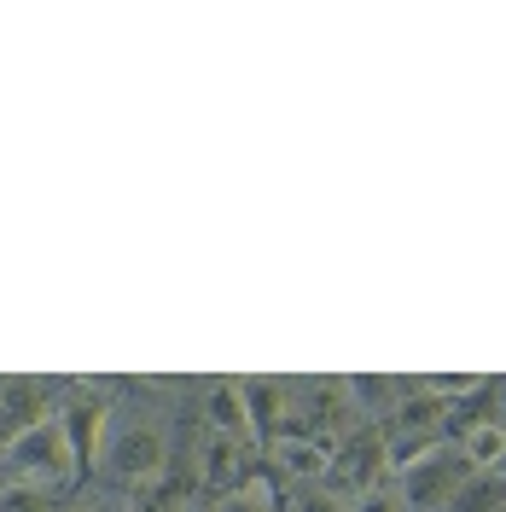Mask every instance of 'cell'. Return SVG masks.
Returning <instances> with one entry per match:
<instances>
[{"label":"cell","mask_w":506,"mask_h":512,"mask_svg":"<svg viewBox=\"0 0 506 512\" xmlns=\"http://www.w3.org/2000/svg\"><path fill=\"white\" fill-rule=\"evenodd\" d=\"M99 466H105V478L128 483V489H146L169 466V431L146 414H111L105 443H99Z\"/></svg>","instance_id":"6da1fadb"},{"label":"cell","mask_w":506,"mask_h":512,"mask_svg":"<svg viewBox=\"0 0 506 512\" xmlns=\"http://www.w3.org/2000/svg\"><path fill=\"white\" fill-rule=\"evenodd\" d=\"M0 466H6V478L12 483H35V489H59L70 483L82 466H76V448L64 437V425L53 414L30 425V431H18L12 443L0 448Z\"/></svg>","instance_id":"7a4b0ae2"},{"label":"cell","mask_w":506,"mask_h":512,"mask_svg":"<svg viewBox=\"0 0 506 512\" xmlns=\"http://www.w3.org/2000/svg\"><path fill=\"white\" fill-rule=\"evenodd\" d=\"M466 483H472V460L454 443H437L396 472V495H402L413 512H443Z\"/></svg>","instance_id":"3957f363"},{"label":"cell","mask_w":506,"mask_h":512,"mask_svg":"<svg viewBox=\"0 0 506 512\" xmlns=\"http://www.w3.org/2000/svg\"><path fill=\"white\" fill-rule=\"evenodd\" d=\"M53 419L64 425V437H70V448H76V466H99V443H105L111 408H105L99 396H70Z\"/></svg>","instance_id":"277c9868"},{"label":"cell","mask_w":506,"mask_h":512,"mask_svg":"<svg viewBox=\"0 0 506 512\" xmlns=\"http://www.w3.org/2000/svg\"><path fill=\"white\" fill-rule=\"evenodd\" d=\"M268 460H274L297 489H309V483H326V472H332V443H320V437H291V431H285V437L268 443Z\"/></svg>","instance_id":"5b68a950"},{"label":"cell","mask_w":506,"mask_h":512,"mask_svg":"<svg viewBox=\"0 0 506 512\" xmlns=\"http://www.w3.org/2000/svg\"><path fill=\"white\" fill-rule=\"evenodd\" d=\"M204 419L216 437H233V443H256V425H251V408H245V384H216L204 396Z\"/></svg>","instance_id":"8992f818"},{"label":"cell","mask_w":506,"mask_h":512,"mask_svg":"<svg viewBox=\"0 0 506 512\" xmlns=\"http://www.w3.org/2000/svg\"><path fill=\"white\" fill-rule=\"evenodd\" d=\"M47 419V402H41V384L30 379H6L0 384V448L12 443L18 431H30Z\"/></svg>","instance_id":"52a82bcc"},{"label":"cell","mask_w":506,"mask_h":512,"mask_svg":"<svg viewBox=\"0 0 506 512\" xmlns=\"http://www.w3.org/2000/svg\"><path fill=\"white\" fill-rule=\"evenodd\" d=\"M245 384V408H251V425H256V443H274L285 437V390L268 379H239Z\"/></svg>","instance_id":"ba28073f"},{"label":"cell","mask_w":506,"mask_h":512,"mask_svg":"<svg viewBox=\"0 0 506 512\" xmlns=\"http://www.w3.org/2000/svg\"><path fill=\"white\" fill-rule=\"evenodd\" d=\"M239 454H245V443H233V437H216V431H210V437L198 443V483L227 495L233 478H239Z\"/></svg>","instance_id":"9c48e42d"},{"label":"cell","mask_w":506,"mask_h":512,"mask_svg":"<svg viewBox=\"0 0 506 512\" xmlns=\"http://www.w3.org/2000/svg\"><path fill=\"white\" fill-rule=\"evenodd\" d=\"M460 454L472 460V472H501L506 460V419H472L460 431Z\"/></svg>","instance_id":"30bf717a"},{"label":"cell","mask_w":506,"mask_h":512,"mask_svg":"<svg viewBox=\"0 0 506 512\" xmlns=\"http://www.w3.org/2000/svg\"><path fill=\"white\" fill-rule=\"evenodd\" d=\"M274 507H280V501H274V489H268L262 478L233 483V489H227L222 501H216V512H274Z\"/></svg>","instance_id":"8fae6325"},{"label":"cell","mask_w":506,"mask_h":512,"mask_svg":"<svg viewBox=\"0 0 506 512\" xmlns=\"http://www.w3.org/2000/svg\"><path fill=\"white\" fill-rule=\"evenodd\" d=\"M53 507V489H35V483H0V512H47Z\"/></svg>","instance_id":"7c38bea8"},{"label":"cell","mask_w":506,"mask_h":512,"mask_svg":"<svg viewBox=\"0 0 506 512\" xmlns=\"http://www.w3.org/2000/svg\"><path fill=\"white\" fill-rule=\"evenodd\" d=\"M402 384L390 379H349V396H355V408L361 414H390V396H396Z\"/></svg>","instance_id":"4fadbf2b"},{"label":"cell","mask_w":506,"mask_h":512,"mask_svg":"<svg viewBox=\"0 0 506 512\" xmlns=\"http://www.w3.org/2000/svg\"><path fill=\"white\" fill-rule=\"evenodd\" d=\"M291 512H349V501L338 489H326V483H309V489L291 495Z\"/></svg>","instance_id":"5bb4252c"},{"label":"cell","mask_w":506,"mask_h":512,"mask_svg":"<svg viewBox=\"0 0 506 512\" xmlns=\"http://www.w3.org/2000/svg\"><path fill=\"white\" fill-rule=\"evenodd\" d=\"M349 512H408V501L396 495V483H379V489L349 495Z\"/></svg>","instance_id":"9a60e30c"},{"label":"cell","mask_w":506,"mask_h":512,"mask_svg":"<svg viewBox=\"0 0 506 512\" xmlns=\"http://www.w3.org/2000/svg\"><path fill=\"white\" fill-rule=\"evenodd\" d=\"M181 512H216V507H181Z\"/></svg>","instance_id":"2e32d148"},{"label":"cell","mask_w":506,"mask_h":512,"mask_svg":"<svg viewBox=\"0 0 506 512\" xmlns=\"http://www.w3.org/2000/svg\"><path fill=\"white\" fill-rule=\"evenodd\" d=\"M76 512H105V507H76Z\"/></svg>","instance_id":"e0dca14e"},{"label":"cell","mask_w":506,"mask_h":512,"mask_svg":"<svg viewBox=\"0 0 506 512\" xmlns=\"http://www.w3.org/2000/svg\"><path fill=\"white\" fill-rule=\"evenodd\" d=\"M501 478H506V460H501Z\"/></svg>","instance_id":"ac0fdd59"},{"label":"cell","mask_w":506,"mask_h":512,"mask_svg":"<svg viewBox=\"0 0 506 512\" xmlns=\"http://www.w3.org/2000/svg\"><path fill=\"white\" fill-rule=\"evenodd\" d=\"M0 483H6V478H0Z\"/></svg>","instance_id":"d6986e66"}]
</instances>
